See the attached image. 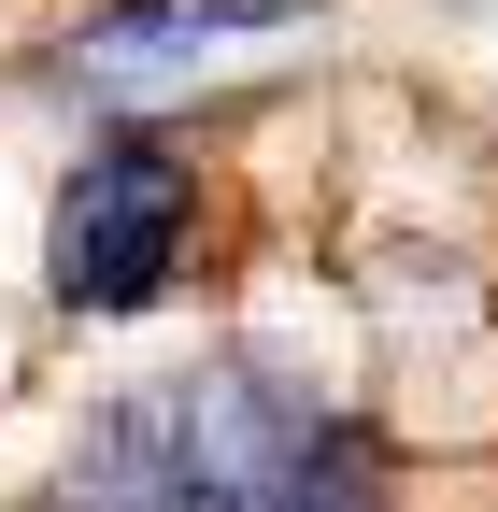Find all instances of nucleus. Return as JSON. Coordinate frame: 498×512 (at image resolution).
Listing matches in <instances>:
<instances>
[{
  "mask_svg": "<svg viewBox=\"0 0 498 512\" xmlns=\"http://www.w3.org/2000/svg\"><path fill=\"white\" fill-rule=\"evenodd\" d=\"M29 512H385V470L342 427V399L257 356L143 370L57 441Z\"/></svg>",
  "mask_w": 498,
  "mask_h": 512,
  "instance_id": "obj_1",
  "label": "nucleus"
},
{
  "mask_svg": "<svg viewBox=\"0 0 498 512\" xmlns=\"http://www.w3.org/2000/svg\"><path fill=\"white\" fill-rule=\"evenodd\" d=\"M185 256H200V157L157 143V128H114L57 171L43 200V299L86 313V328H129L185 285Z\"/></svg>",
  "mask_w": 498,
  "mask_h": 512,
  "instance_id": "obj_2",
  "label": "nucleus"
},
{
  "mask_svg": "<svg viewBox=\"0 0 498 512\" xmlns=\"http://www.w3.org/2000/svg\"><path fill=\"white\" fill-rule=\"evenodd\" d=\"M314 0H100V15L72 29V86L100 100H157L185 72H228L257 29H299Z\"/></svg>",
  "mask_w": 498,
  "mask_h": 512,
  "instance_id": "obj_3",
  "label": "nucleus"
}]
</instances>
